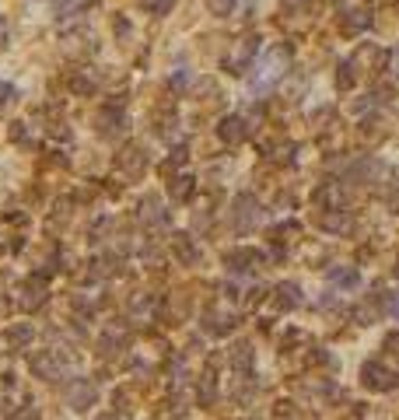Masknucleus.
Returning a JSON list of instances; mask_svg holds the SVG:
<instances>
[{
    "label": "nucleus",
    "instance_id": "nucleus-1",
    "mask_svg": "<svg viewBox=\"0 0 399 420\" xmlns=\"http://www.w3.org/2000/svg\"><path fill=\"white\" fill-rule=\"evenodd\" d=\"M46 298H49V287H46V280H42L39 274H32V277H25V280H21L15 305H18V308H25V312H35L39 305H46Z\"/></svg>",
    "mask_w": 399,
    "mask_h": 420
},
{
    "label": "nucleus",
    "instance_id": "nucleus-2",
    "mask_svg": "<svg viewBox=\"0 0 399 420\" xmlns=\"http://www.w3.org/2000/svg\"><path fill=\"white\" fill-rule=\"evenodd\" d=\"M32 372L42 379V382H56L64 375V361H60V354L56 350H39L35 357H32Z\"/></svg>",
    "mask_w": 399,
    "mask_h": 420
},
{
    "label": "nucleus",
    "instance_id": "nucleus-3",
    "mask_svg": "<svg viewBox=\"0 0 399 420\" xmlns=\"http://www.w3.org/2000/svg\"><path fill=\"white\" fill-rule=\"evenodd\" d=\"M98 133L102 137L127 133V113L120 109V105H102V109H98Z\"/></svg>",
    "mask_w": 399,
    "mask_h": 420
},
{
    "label": "nucleus",
    "instance_id": "nucleus-4",
    "mask_svg": "<svg viewBox=\"0 0 399 420\" xmlns=\"http://www.w3.org/2000/svg\"><path fill=\"white\" fill-rule=\"evenodd\" d=\"M95 396H98V389H95L88 379H74V382L67 385V406H74V410L95 406Z\"/></svg>",
    "mask_w": 399,
    "mask_h": 420
},
{
    "label": "nucleus",
    "instance_id": "nucleus-5",
    "mask_svg": "<svg viewBox=\"0 0 399 420\" xmlns=\"http://www.w3.org/2000/svg\"><path fill=\"white\" fill-rule=\"evenodd\" d=\"M32 340H35V326L32 323H11L4 330V347H11V350H25Z\"/></svg>",
    "mask_w": 399,
    "mask_h": 420
},
{
    "label": "nucleus",
    "instance_id": "nucleus-6",
    "mask_svg": "<svg viewBox=\"0 0 399 420\" xmlns=\"http://www.w3.org/2000/svg\"><path fill=\"white\" fill-rule=\"evenodd\" d=\"M116 169H120V172H127V175H140V172H144V154H140L137 147L120 151V158H116Z\"/></svg>",
    "mask_w": 399,
    "mask_h": 420
},
{
    "label": "nucleus",
    "instance_id": "nucleus-7",
    "mask_svg": "<svg viewBox=\"0 0 399 420\" xmlns=\"http://www.w3.org/2000/svg\"><path fill=\"white\" fill-rule=\"evenodd\" d=\"M217 133H221V140H224V144H239V140L245 137V123H242L239 116H228V120L217 126Z\"/></svg>",
    "mask_w": 399,
    "mask_h": 420
},
{
    "label": "nucleus",
    "instance_id": "nucleus-8",
    "mask_svg": "<svg viewBox=\"0 0 399 420\" xmlns=\"http://www.w3.org/2000/svg\"><path fill=\"white\" fill-rule=\"evenodd\" d=\"M67 84H71L74 95H95V70H91V74H88V70H74V74L67 77Z\"/></svg>",
    "mask_w": 399,
    "mask_h": 420
},
{
    "label": "nucleus",
    "instance_id": "nucleus-9",
    "mask_svg": "<svg viewBox=\"0 0 399 420\" xmlns=\"http://www.w3.org/2000/svg\"><path fill=\"white\" fill-rule=\"evenodd\" d=\"M176 256H179L183 262H196V259H200V249L189 242V235H179V238H176Z\"/></svg>",
    "mask_w": 399,
    "mask_h": 420
},
{
    "label": "nucleus",
    "instance_id": "nucleus-10",
    "mask_svg": "<svg viewBox=\"0 0 399 420\" xmlns=\"http://www.w3.org/2000/svg\"><path fill=\"white\" fill-rule=\"evenodd\" d=\"M95 0H64L60 4V18H74V15H84Z\"/></svg>",
    "mask_w": 399,
    "mask_h": 420
},
{
    "label": "nucleus",
    "instance_id": "nucleus-11",
    "mask_svg": "<svg viewBox=\"0 0 399 420\" xmlns=\"http://www.w3.org/2000/svg\"><path fill=\"white\" fill-rule=\"evenodd\" d=\"M15 102H18V88L8 84V81H0V116H4L8 105H15Z\"/></svg>",
    "mask_w": 399,
    "mask_h": 420
},
{
    "label": "nucleus",
    "instance_id": "nucleus-12",
    "mask_svg": "<svg viewBox=\"0 0 399 420\" xmlns=\"http://www.w3.org/2000/svg\"><path fill=\"white\" fill-rule=\"evenodd\" d=\"M176 8V0H144V11H151V15H168V11H172Z\"/></svg>",
    "mask_w": 399,
    "mask_h": 420
},
{
    "label": "nucleus",
    "instance_id": "nucleus-13",
    "mask_svg": "<svg viewBox=\"0 0 399 420\" xmlns=\"http://www.w3.org/2000/svg\"><path fill=\"white\" fill-rule=\"evenodd\" d=\"M189 193H193V179H189V175H183V179L172 182V196H176V200H189Z\"/></svg>",
    "mask_w": 399,
    "mask_h": 420
},
{
    "label": "nucleus",
    "instance_id": "nucleus-14",
    "mask_svg": "<svg viewBox=\"0 0 399 420\" xmlns=\"http://www.w3.org/2000/svg\"><path fill=\"white\" fill-rule=\"evenodd\" d=\"M280 305H284V308L298 305V287H295V284H280Z\"/></svg>",
    "mask_w": 399,
    "mask_h": 420
},
{
    "label": "nucleus",
    "instance_id": "nucleus-15",
    "mask_svg": "<svg viewBox=\"0 0 399 420\" xmlns=\"http://www.w3.org/2000/svg\"><path fill=\"white\" fill-rule=\"evenodd\" d=\"M207 4H210V11H214V15H221V18L235 11V0H207Z\"/></svg>",
    "mask_w": 399,
    "mask_h": 420
},
{
    "label": "nucleus",
    "instance_id": "nucleus-16",
    "mask_svg": "<svg viewBox=\"0 0 399 420\" xmlns=\"http://www.w3.org/2000/svg\"><path fill=\"white\" fill-rule=\"evenodd\" d=\"M11 140H18V144H32V137H28L25 123H11Z\"/></svg>",
    "mask_w": 399,
    "mask_h": 420
},
{
    "label": "nucleus",
    "instance_id": "nucleus-17",
    "mask_svg": "<svg viewBox=\"0 0 399 420\" xmlns=\"http://www.w3.org/2000/svg\"><path fill=\"white\" fill-rule=\"evenodd\" d=\"M11 42V21L8 18H0V49H4Z\"/></svg>",
    "mask_w": 399,
    "mask_h": 420
},
{
    "label": "nucleus",
    "instance_id": "nucleus-18",
    "mask_svg": "<svg viewBox=\"0 0 399 420\" xmlns=\"http://www.w3.org/2000/svg\"><path fill=\"white\" fill-rule=\"evenodd\" d=\"M11 249V238L4 235V221H0V252H8Z\"/></svg>",
    "mask_w": 399,
    "mask_h": 420
},
{
    "label": "nucleus",
    "instance_id": "nucleus-19",
    "mask_svg": "<svg viewBox=\"0 0 399 420\" xmlns=\"http://www.w3.org/2000/svg\"><path fill=\"white\" fill-rule=\"evenodd\" d=\"M18 420H39V413H35V410H32V406H25V410H21V413H18Z\"/></svg>",
    "mask_w": 399,
    "mask_h": 420
},
{
    "label": "nucleus",
    "instance_id": "nucleus-20",
    "mask_svg": "<svg viewBox=\"0 0 399 420\" xmlns=\"http://www.w3.org/2000/svg\"><path fill=\"white\" fill-rule=\"evenodd\" d=\"M98 420H112V417H98Z\"/></svg>",
    "mask_w": 399,
    "mask_h": 420
}]
</instances>
